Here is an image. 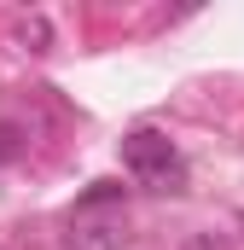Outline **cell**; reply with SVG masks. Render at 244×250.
Here are the masks:
<instances>
[{"label": "cell", "instance_id": "1", "mask_svg": "<svg viewBox=\"0 0 244 250\" xmlns=\"http://www.w3.org/2000/svg\"><path fill=\"white\" fill-rule=\"evenodd\" d=\"M122 169H128L140 187H151V192L181 187V175H186L175 140H169V134H157V128H134V134L122 140Z\"/></svg>", "mask_w": 244, "mask_h": 250}, {"label": "cell", "instance_id": "2", "mask_svg": "<svg viewBox=\"0 0 244 250\" xmlns=\"http://www.w3.org/2000/svg\"><path fill=\"white\" fill-rule=\"evenodd\" d=\"M64 250H128V221H76Z\"/></svg>", "mask_w": 244, "mask_h": 250}, {"label": "cell", "instance_id": "3", "mask_svg": "<svg viewBox=\"0 0 244 250\" xmlns=\"http://www.w3.org/2000/svg\"><path fill=\"white\" fill-rule=\"evenodd\" d=\"M18 41H23L29 53H47V41H53V29H47V18H23V29H18Z\"/></svg>", "mask_w": 244, "mask_h": 250}, {"label": "cell", "instance_id": "4", "mask_svg": "<svg viewBox=\"0 0 244 250\" xmlns=\"http://www.w3.org/2000/svg\"><path fill=\"white\" fill-rule=\"evenodd\" d=\"M18 151H23V128H18V123H0V163H12Z\"/></svg>", "mask_w": 244, "mask_h": 250}]
</instances>
